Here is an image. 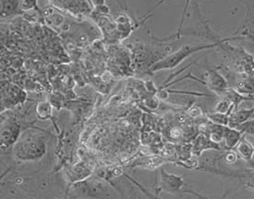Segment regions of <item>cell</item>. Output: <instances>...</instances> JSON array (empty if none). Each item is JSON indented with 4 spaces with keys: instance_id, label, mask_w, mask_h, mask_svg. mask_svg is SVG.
<instances>
[{
    "instance_id": "6da1fadb",
    "label": "cell",
    "mask_w": 254,
    "mask_h": 199,
    "mask_svg": "<svg viewBox=\"0 0 254 199\" xmlns=\"http://www.w3.org/2000/svg\"><path fill=\"white\" fill-rule=\"evenodd\" d=\"M13 155L20 162L39 161L47 153V140L44 134L34 130L21 133L12 147Z\"/></svg>"
},
{
    "instance_id": "7a4b0ae2",
    "label": "cell",
    "mask_w": 254,
    "mask_h": 199,
    "mask_svg": "<svg viewBox=\"0 0 254 199\" xmlns=\"http://www.w3.org/2000/svg\"><path fill=\"white\" fill-rule=\"evenodd\" d=\"M220 44H208L202 45V46L185 45L177 52H173L172 54L166 56L163 59L157 62L153 66L151 67L150 70L152 72H158V71H161V70L175 68V67L178 66L180 64H182L185 60L188 58V57H190L192 54H194L195 52L211 49V48H214V47H216V46Z\"/></svg>"
},
{
    "instance_id": "3957f363",
    "label": "cell",
    "mask_w": 254,
    "mask_h": 199,
    "mask_svg": "<svg viewBox=\"0 0 254 199\" xmlns=\"http://www.w3.org/2000/svg\"><path fill=\"white\" fill-rule=\"evenodd\" d=\"M184 186L185 181L181 176L161 170L160 181L158 183V191H164L169 194H176L182 192Z\"/></svg>"
},
{
    "instance_id": "277c9868",
    "label": "cell",
    "mask_w": 254,
    "mask_h": 199,
    "mask_svg": "<svg viewBox=\"0 0 254 199\" xmlns=\"http://www.w3.org/2000/svg\"><path fill=\"white\" fill-rule=\"evenodd\" d=\"M21 135V126L16 121H7L1 128V145L3 148L15 144Z\"/></svg>"
},
{
    "instance_id": "5b68a950",
    "label": "cell",
    "mask_w": 254,
    "mask_h": 199,
    "mask_svg": "<svg viewBox=\"0 0 254 199\" xmlns=\"http://www.w3.org/2000/svg\"><path fill=\"white\" fill-rule=\"evenodd\" d=\"M2 104H3V109L5 107H12L15 106L20 103L24 102L25 99V94L23 90L19 89L16 86H11L9 89H3L2 91Z\"/></svg>"
},
{
    "instance_id": "8992f818",
    "label": "cell",
    "mask_w": 254,
    "mask_h": 199,
    "mask_svg": "<svg viewBox=\"0 0 254 199\" xmlns=\"http://www.w3.org/2000/svg\"><path fill=\"white\" fill-rule=\"evenodd\" d=\"M206 82L209 89L215 91L218 94H223L227 89V82L224 76L216 70L209 72Z\"/></svg>"
},
{
    "instance_id": "52a82bcc",
    "label": "cell",
    "mask_w": 254,
    "mask_h": 199,
    "mask_svg": "<svg viewBox=\"0 0 254 199\" xmlns=\"http://www.w3.org/2000/svg\"><path fill=\"white\" fill-rule=\"evenodd\" d=\"M254 107L251 109H238L234 111L230 115V124L229 127L237 128L238 126L245 123L247 121L251 120V118H254Z\"/></svg>"
},
{
    "instance_id": "ba28073f",
    "label": "cell",
    "mask_w": 254,
    "mask_h": 199,
    "mask_svg": "<svg viewBox=\"0 0 254 199\" xmlns=\"http://www.w3.org/2000/svg\"><path fill=\"white\" fill-rule=\"evenodd\" d=\"M242 138V133L231 127H224V147L227 150L236 148Z\"/></svg>"
},
{
    "instance_id": "9c48e42d",
    "label": "cell",
    "mask_w": 254,
    "mask_h": 199,
    "mask_svg": "<svg viewBox=\"0 0 254 199\" xmlns=\"http://www.w3.org/2000/svg\"><path fill=\"white\" fill-rule=\"evenodd\" d=\"M236 151L239 156L247 162H251L254 155V146L247 140L245 137H242L236 146Z\"/></svg>"
},
{
    "instance_id": "30bf717a",
    "label": "cell",
    "mask_w": 254,
    "mask_h": 199,
    "mask_svg": "<svg viewBox=\"0 0 254 199\" xmlns=\"http://www.w3.org/2000/svg\"><path fill=\"white\" fill-rule=\"evenodd\" d=\"M56 3L64 5V7H65L66 9H69L74 13H78V12L86 13L90 11L89 2L87 1H59Z\"/></svg>"
},
{
    "instance_id": "8fae6325",
    "label": "cell",
    "mask_w": 254,
    "mask_h": 199,
    "mask_svg": "<svg viewBox=\"0 0 254 199\" xmlns=\"http://www.w3.org/2000/svg\"><path fill=\"white\" fill-rule=\"evenodd\" d=\"M210 148H214L217 150H220V147L217 143L212 142L209 139L202 135L195 140L194 148H193V153L195 155H199L202 152H204L207 149H210Z\"/></svg>"
},
{
    "instance_id": "7c38bea8",
    "label": "cell",
    "mask_w": 254,
    "mask_h": 199,
    "mask_svg": "<svg viewBox=\"0 0 254 199\" xmlns=\"http://www.w3.org/2000/svg\"><path fill=\"white\" fill-rule=\"evenodd\" d=\"M37 117L40 120H48L53 116V105L48 101L38 103L36 108Z\"/></svg>"
},
{
    "instance_id": "4fadbf2b",
    "label": "cell",
    "mask_w": 254,
    "mask_h": 199,
    "mask_svg": "<svg viewBox=\"0 0 254 199\" xmlns=\"http://www.w3.org/2000/svg\"><path fill=\"white\" fill-rule=\"evenodd\" d=\"M2 17H8L10 15H14L18 13V9L20 7V1H2Z\"/></svg>"
},
{
    "instance_id": "5bb4252c",
    "label": "cell",
    "mask_w": 254,
    "mask_h": 199,
    "mask_svg": "<svg viewBox=\"0 0 254 199\" xmlns=\"http://www.w3.org/2000/svg\"><path fill=\"white\" fill-rule=\"evenodd\" d=\"M208 118L213 124H216V125L229 127L230 124V116L226 114H220V113L213 112V113L208 114Z\"/></svg>"
},
{
    "instance_id": "9a60e30c",
    "label": "cell",
    "mask_w": 254,
    "mask_h": 199,
    "mask_svg": "<svg viewBox=\"0 0 254 199\" xmlns=\"http://www.w3.org/2000/svg\"><path fill=\"white\" fill-rule=\"evenodd\" d=\"M235 129L239 131L242 134H249L254 136V118L241 125L238 126Z\"/></svg>"
},
{
    "instance_id": "2e32d148",
    "label": "cell",
    "mask_w": 254,
    "mask_h": 199,
    "mask_svg": "<svg viewBox=\"0 0 254 199\" xmlns=\"http://www.w3.org/2000/svg\"><path fill=\"white\" fill-rule=\"evenodd\" d=\"M235 177L240 178L245 182V185L251 189L254 190V170L247 171L246 173L239 174V175H233Z\"/></svg>"
},
{
    "instance_id": "e0dca14e",
    "label": "cell",
    "mask_w": 254,
    "mask_h": 199,
    "mask_svg": "<svg viewBox=\"0 0 254 199\" xmlns=\"http://www.w3.org/2000/svg\"><path fill=\"white\" fill-rule=\"evenodd\" d=\"M35 4H36V2H34V1H20V7L23 10H28V9H31Z\"/></svg>"
},
{
    "instance_id": "ac0fdd59",
    "label": "cell",
    "mask_w": 254,
    "mask_h": 199,
    "mask_svg": "<svg viewBox=\"0 0 254 199\" xmlns=\"http://www.w3.org/2000/svg\"><path fill=\"white\" fill-rule=\"evenodd\" d=\"M225 160H226V162L234 163L237 160V155H236L235 153H233V152H229V153L226 155Z\"/></svg>"
},
{
    "instance_id": "d6986e66",
    "label": "cell",
    "mask_w": 254,
    "mask_h": 199,
    "mask_svg": "<svg viewBox=\"0 0 254 199\" xmlns=\"http://www.w3.org/2000/svg\"><path fill=\"white\" fill-rule=\"evenodd\" d=\"M134 183H135V184H136V185H138V186H139V187H141V185H139V184H137V183H136V182H134ZM141 189H142V192L144 193V194H146V195H147V196H148V197H149V198H151V199H160V198H157V197H156V196H153V195H150V194H148V192H147V191H145V190H144V189H143V188H142V187H141Z\"/></svg>"
}]
</instances>
